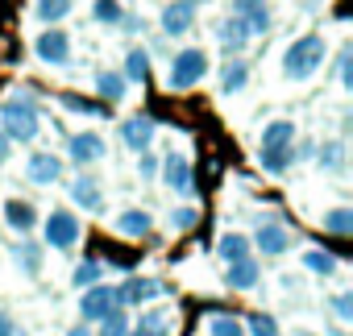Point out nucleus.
<instances>
[{"label":"nucleus","instance_id":"1","mask_svg":"<svg viewBox=\"0 0 353 336\" xmlns=\"http://www.w3.org/2000/svg\"><path fill=\"white\" fill-rule=\"evenodd\" d=\"M320 63H324V38H320V34H307V38H299V42L287 46V54H283V75H287V79H312V75L320 71Z\"/></svg>","mask_w":353,"mask_h":336},{"label":"nucleus","instance_id":"2","mask_svg":"<svg viewBox=\"0 0 353 336\" xmlns=\"http://www.w3.org/2000/svg\"><path fill=\"white\" fill-rule=\"evenodd\" d=\"M0 133H5L9 141H34L38 137V108H34V100H26V96H17V100H9L5 108H0Z\"/></svg>","mask_w":353,"mask_h":336},{"label":"nucleus","instance_id":"3","mask_svg":"<svg viewBox=\"0 0 353 336\" xmlns=\"http://www.w3.org/2000/svg\"><path fill=\"white\" fill-rule=\"evenodd\" d=\"M204 75H208V54H204V50H196V46H188V50L174 54L166 83H170V92H188V87H196Z\"/></svg>","mask_w":353,"mask_h":336},{"label":"nucleus","instance_id":"4","mask_svg":"<svg viewBox=\"0 0 353 336\" xmlns=\"http://www.w3.org/2000/svg\"><path fill=\"white\" fill-rule=\"evenodd\" d=\"M117 307H121L117 286H104V282L83 286V299H79V315H83V319H104V315L117 311Z\"/></svg>","mask_w":353,"mask_h":336},{"label":"nucleus","instance_id":"5","mask_svg":"<svg viewBox=\"0 0 353 336\" xmlns=\"http://www.w3.org/2000/svg\"><path fill=\"white\" fill-rule=\"evenodd\" d=\"M42 233H46V245H54V249H71V245L83 237V229H79L75 212H50Z\"/></svg>","mask_w":353,"mask_h":336},{"label":"nucleus","instance_id":"6","mask_svg":"<svg viewBox=\"0 0 353 336\" xmlns=\"http://www.w3.org/2000/svg\"><path fill=\"white\" fill-rule=\"evenodd\" d=\"M233 17H241L250 25V34H266L274 25V9L270 0H233Z\"/></svg>","mask_w":353,"mask_h":336},{"label":"nucleus","instance_id":"7","mask_svg":"<svg viewBox=\"0 0 353 336\" xmlns=\"http://www.w3.org/2000/svg\"><path fill=\"white\" fill-rule=\"evenodd\" d=\"M34 54H38L42 63H50V67H63V63L71 59V38H67L63 30H46V34L34 42Z\"/></svg>","mask_w":353,"mask_h":336},{"label":"nucleus","instance_id":"8","mask_svg":"<svg viewBox=\"0 0 353 336\" xmlns=\"http://www.w3.org/2000/svg\"><path fill=\"white\" fill-rule=\"evenodd\" d=\"M26 179L38 183V187L59 183V179H63V158H54V154H30V162H26Z\"/></svg>","mask_w":353,"mask_h":336},{"label":"nucleus","instance_id":"9","mask_svg":"<svg viewBox=\"0 0 353 336\" xmlns=\"http://www.w3.org/2000/svg\"><path fill=\"white\" fill-rule=\"evenodd\" d=\"M192 25H196V5H192V0H174V5L162 9V34L179 38V34H188Z\"/></svg>","mask_w":353,"mask_h":336},{"label":"nucleus","instance_id":"10","mask_svg":"<svg viewBox=\"0 0 353 336\" xmlns=\"http://www.w3.org/2000/svg\"><path fill=\"white\" fill-rule=\"evenodd\" d=\"M162 183H166L170 191H179V196H192V162H188L183 154H170V158L162 162Z\"/></svg>","mask_w":353,"mask_h":336},{"label":"nucleus","instance_id":"11","mask_svg":"<svg viewBox=\"0 0 353 336\" xmlns=\"http://www.w3.org/2000/svg\"><path fill=\"white\" fill-rule=\"evenodd\" d=\"M258 249H262L266 258H279V253H287V249H291V233H287L279 220H270V216H266V220L258 224Z\"/></svg>","mask_w":353,"mask_h":336},{"label":"nucleus","instance_id":"12","mask_svg":"<svg viewBox=\"0 0 353 336\" xmlns=\"http://www.w3.org/2000/svg\"><path fill=\"white\" fill-rule=\"evenodd\" d=\"M154 133H158V125H154V116H129L125 125H121V137H125V145L129 149H150V141H154Z\"/></svg>","mask_w":353,"mask_h":336},{"label":"nucleus","instance_id":"13","mask_svg":"<svg viewBox=\"0 0 353 336\" xmlns=\"http://www.w3.org/2000/svg\"><path fill=\"white\" fill-rule=\"evenodd\" d=\"M104 154H108V145H104L100 133H75V137H71V158H75V166H92V162H100Z\"/></svg>","mask_w":353,"mask_h":336},{"label":"nucleus","instance_id":"14","mask_svg":"<svg viewBox=\"0 0 353 336\" xmlns=\"http://www.w3.org/2000/svg\"><path fill=\"white\" fill-rule=\"evenodd\" d=\"M71 200H75V208H83V212H100L104 208V196H100V183L96 179H88V175H79V179H71Z\"/></svg>","mask_w":353,"mask_h":336},{"label":"nucleus","instance_id":"15","mask_svg":"<svg viewBox=\"0 0 353 336\" xmlns=\"http://www.w3.org/2000/svg\"><path fill=\"white\" fill-rule=\"evenodd\" d=\"M117 295H121V307L125 303H150L162 295V282L158 278H129L125 286H117Z\"/></svg>","mask_w":353,"mask_h":336},{"label":"nucleus","instance_id":"16","mask_svg":"<svg viewBox=\"0 0 353 336\" xmlns=\"http://www.w3.org/2000/svg\"><path fill=\"white\" fill-rule=\"evenodd\" d=\"M0 212H5L9 229H17V233H30V229L38 224V208H34V204H26V200H9Z\"/></svg>","mask_w":353,"mask_h":336},{"label":"nucleus","instance_id":"17","mask_svg":"<svg viewBox=\"0 0 353 336\" xmlns=\"http://www.w3.org/2000/svg\"><path fill=\"white\" fill-rule=\"evenodd\" d=\"M216 38H221V46L229 50V54H237L254 34H250V25L241 21V17H229V21H221V30H216Z\"/></svg>","mask_w":353,"mask_h":336},{"label":"nucleus","instance_id":"18","mask_svg":"<svg viewBox=\"0 0 353 336\" xmlns=\"http://www.w3.org/2000/svg\"><path fill=\"white\" fill-rule=\"evenodd\" d=\"M225 282H229L233 291H254V286H258V262H254V258L229 262V274H225Z\"/></svg>","mask_w":353,"mask_h":336},{"label":"nucleus","instance_id":"19","mask_svg":"<svg viewBox=\"0 0 353 336\" xmlns=\"http://www.w3.org/2000/svg\"><path fill=\"white\" fill-rule=\"evenodd\" d=\"M150 224H154V220H150V212H141V208H129V212L117 216V233H121V237H145Z\"/></svg>","mask_w":353,"mask_h":336},{"label":"nucleus","instance_id":"20","mask_svg":"<svg viewBox=\"0 0 353 336\" xmlns=\"http://www.w3.org/2000/svg\"><path fill=\"white\" fill-rule=\"evenodd\" d=\"M291 162H295L291 145H262V171H270V175H283Z\"/></svg>","mask_w":353,"mask_h":336},{"label":"nucleus","instance_id":"21","mask_svg":"<svg viewBox=\"0 0 353 336\" xmlns=\"http://www.w3.org/2000/svg\"><path fill=\"white\" fill-rule=\"evenodd\" d=\"M245 83H250V67H245L241 59H233V63L221 71V92H225V96H237Z\"/></svg>","mask_w":353,"mask_h":336},{"label":"nucleus","instance_id":"22","mask_svg":"<svg viewBox=\"0 0 353 336\" xmlns=\"http://www.w3.org/2000/svg\"><path fill=\"white\" fill-rule=\"evenodd\" d=\"M216 253L225 262H241V258H250V237L245 233H225L221 245H216Z\"/></svg>","mask_w":353,"mask_h":336},{"label":"nucleus","instance_id":"23","mask_svg":"<svg viewBox=\"0 0 353 336\" xmlns=\"http://www.w3.org/2000/svg\"><path fill=\"white\" fill-rule=\"evenodd\" d=\"M96 92H100V100H104V104H117V100H125V75H117V71H104V75L96 79Z\"/></svg>","mask_w":353,"mask_h":336},{"label":"nucleus","instance_id":"24","mask_svg":"<svg viewBox=\"0 0 353 336\" xmlns=\"http://www.w3.org/2000/svg\"><path fill=\"white\" fill-rule=\"evenodd\" d=\"M295 141V125L291 120H270L262 129V145H291Z\"/></svg>","mask_w":353,"mask_h":336},{"label":"nucleus","instance_id":"25","mask_svg":"<svg viewBox=\"0 0 353 336\" xmlns=\"http://www.w3.org/2000/svg\"><path fill=\"white\" fill-rule=\"evenodd\" d=\"M71 5H75V0H38V5H34V13H38V21H63L67 13H71Z\"/></svg>","mask_w":353,"mask_h":336},{"label":"nucleus","instance_id":"26","mask_svg":"<svg viewBox=\"0 0 353 336\" xmlns=\"http://www.w3.org/2000/svg\"><path fill=\"white\" fill-rule=\"evenodd\" d=\"M303 266H307L312 274H320V278L336 274V258H332V253H324V249H307V253H303Z\"/></svg>","mask_w":353,"mask_h":336},{"label":"nucleus","instance_id":"27","mask_svg":"<svg viewBox=\"0 0 353 336\" xmlns=\"http://www.w3.org/2000/svg\"><path fill=\"white\" fill-rule=\"evenodd\" d=\"M100 278H104V266H100L96 258H88V262H79V266H75V274H71V282H75L79 291H83V286H96Z\"/></svg>","mask_w":353,"mask_h":336},{"label":"nucleus","instance_id":"28","mask_svg":"<svg viewBox=\"0 0 353 336\" xmlns=\"http://www.w3.org/2000/svg\"><path fill=\"white\" fill-rule=\"evenodd\" d=\"M137 332H141V336H166V332H170V315H166V311H145V315L137 319Z\"/></svg>","mask_w":353,"mask_h":336},{"label":"nucleus","instance_id":"29","mask_svg":"<svg viewBox=\"0 0 353 336\" xmlns=\"http://www.w3.org/2000/svg\"><path fill=\"white\" fill-rule=\"evenodd\" d=\"M145 75H150V54H145V50H129V59H125V79L141 83Z\"/></svg>","mask_w":353,"mask_h":336},{"label":"nucleus","instance_id":"30","mask_svg":"<svg viewBox=\"0 0 353 336\" xmlns=\"http://www.w3.org/2000/svg\"><path fill=\"white\" fill-rule=\"evenodd\" d=\"M208 336H245V324L233 315H212L208 319Z\"/></svg>","mask_w":353,"mask_h":336},{"label":"nucleus","instance_id":"31","mask_svg":"<svg viewBox=\"0 0 353 336\" xmlns=\"http://www.w3.org/2000/svg\"><path fill=\"white\" fill-rule=\"evenodd\" d=\"M324 229L336 233V237H349V229H353V212H349V208H332V212L324 216Z\"/></svg>","mask_w":353,"mask_h":336},{"label":"nucleus","instance_id":"32","mask_svg":"<svg viewBox=\"0 0 353 336\" xmlns=\"http://www.w3.org/2000/svg\"><path fill=\"white\" fill-rule=\"evenodd\" d=\"M63 104L71 108V112H83V116H108V104H92V100H83V96H63Z\"/></svg>","mask_w":353,"mask_h":336},{"label":"nucleus","instance_id":"33","mask_svg":"<svg viewBox=\"0 0 353 336\" xmlns=\"http://www.w3.org/2000/svg\"><path fill=\"white\" fill-rule=\"evenodd\" d=\"M121 5H117V0H96V9H92V17L100 21V25H121Z\"/></svg>","mask_w":353,"mask_h":336},{"label":"nucleus","instance_id":"34","mask_svg":"<svg viewBox=\"0 0 353 336\" xmlns=\"http://www.w3.org/2000/svg\"><path fill=\"white\" fill-rule=\"evenodd\" d=\"M129 332V319H125V311L117 307V311H108L104 319H100V336H125Z\"/></svg>","mask_w":353,"mask_h":336},{"label":"nucleus","instance_id":"35","mask_svg":"<svg viewBox=\"0 0 353 336\" xmlns=\"http://www.w3.org/2000/svg\"><path fill=\"white\" fill-rule=\"evenodd\" d=\"M245 332H250V336H279V324H274L270 315H262V311H258V315H250V319H245Z\"/></svg>","mask_w":353,"mask_h":336},{"label":"nucleus","instance_id":"36","mask_svg":"<svg viewBox=\"0 0 353 336\" xmlns=\"http://www.w3.org/2000/svg\"><path fill=\"white\" fill-rule=\"evenodd\" d=\"M336 83L341 87H349L353 83V54H349V46L341 50V59H336Z\"/></svg>","mask_w":353,"mask_h":336},{"label":"nucleus","instance_id":"37","mask_svg":"<svg viewBox=\"0 0 353 336\" xmlns=\"http://www.w3.org/2000/svg\"><path fill=\"white\" fill-rule=\"evenodd\" d=\"M13 253H17V262H21V266H26L30 274H34V270L42 266V262H38V258H42V249H38V245H17Z\"/></svg>","mask_w":353,"mask_h":336},{"label":"nucleus","instance_id":"38","mask_svg":"<svg viewBox=\"0 0 353 336\" xmlns=\"http://www.w3.org/2000/svg\"><path fill=\"white\" fill-rule=\"evenodd\" d=\"M196 220H200L196 208H174V212H170V229H192Z\"/></svg>","mask_w":353,"mask_h":336},{"label":"nucleus","instance_id":"39","mask_svg":"<svg viewBox=\"0 0 353 336\" xmlns=\"http://www.w3.org/2000/svg\"><path fill=\"white\" fill-rule=\"evenodd\" d=\"M332 311H336V315L349 324V315H353V295H349V291H341V295L332 299Z\"/></svg>","mask_w":353,"mask_h":336},{"label":"nucleus","instance_id":"40","mask_svg":"<svg viewBox=\"0 0 353 336\" xmlns=\"http://www.w3.org/2000/svg\"><path fill=\"white\" fill-rule=\"evenodd\" d=\"M137 171H141V179H154V175H158V158H154L150 149H141V158H137Z\"/></svg>","mask_w":353,"mask_h":336},{"label":"nucleus","instance_id":"41","mask_svg":"<svg viewBox=\"0 0 353 336\" xmlns=\"http://www.w3.org/2000/svg\"><path fill=\"white\" fill-rule=\"evenodd\" d=\"M324 166H328V171H341V166H345V149L341 145H324Z\"/></svg>","mask_w":353,"mask_h":336},{"label":"nucleus","instance_id":"42","mask_svg":"<svg viewBox=\"0 0 353 336\" xmlns=\"http://www.w3.org/2000/svg\"><path fill=\"white\" fill-rule=\"evenodd\" d=\"M0 336H17V324H13L9 311H0Z\"/></svg>","mask_w":353,"mask_h":336},{"label":"nucleus","instance_id":"43","mask_svg":"<svg viewBox=\"0 0 353 336\" xmlns=\"http://www.w3.org/2000/svg\"><path fill=\"white\" fill-rule=\"evenodd\" d=\"M9 149H13V141H9L5 133H0V162H5V158H9Z\"/></svg>","mask_w":353,"mask_h":336},{"label":"nucleus","instance_id":"44","mask_svg":"<svg viewBox=\"0 0 353 336\" xmlns=\"http://www.w3.org/2000/svg\"><path fill=\"white\" fill-rule=\"evenodd\" d=\"M67 336H92V328H88V324H75V328H71Z\"/></svg>","mask_w":353,"mask_h":336},{"label":"nucleus","instance_id":"45","mask_svg":"<svg viewBox=\"0 0 353 336\" xmlns=\"http://www.w3.org/2000/svg\"><path fill=\"white\" fill-rule=\"evenodd\" d=\"M125 336H141V332H137V328H133V332H125Z\"/></svg>","mask_w":353,"mask_h":336},{"label":"nucleus","instance_id":"46","mask_svg":"<svg viewBox=\"0 0 353 336\" xmlns=\"http://www.w3.org/2000/svg\"><path fill=\"white\" fill-rule=\"evenodd\" d=\"M303 336H307V332H303Z\"/></svg>","mask_w":353,"mask_h":336}]
</instances>
